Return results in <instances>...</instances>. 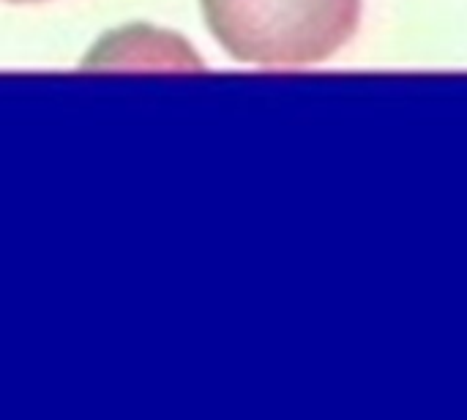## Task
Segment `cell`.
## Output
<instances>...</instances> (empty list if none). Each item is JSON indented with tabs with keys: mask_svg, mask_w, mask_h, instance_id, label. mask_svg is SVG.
<instances>
[{
	"mask_svg": "<svg viewBox=\"0 0 467 420\" xmlns=\"http://www.w3.org/2000/svg\"><path fill=\"white\" fill-rule=\"evenodd\" d=\"M219 46L249 66H317L358 30L361 0H200Z\"/></svg>",
	"mask_w": 467,
	"mask_h": 420,
	"instance_id": "obj_1",
	"label": "cell"
},
{
	"mask_svg": "<svg viewBox=\"0 0 467 420\" xmlns=\"http://www.w3.org/2000/svg\"><path fill=\"white\" fill-rule=\"evenodd\" d=\"M8 3H41V0H8Z\"/></svg>",
	"mask_w": 467,
	"mask_h": 420,
	"instance_id": "obj_2",
	"label": "cell"
}]
</instances>
